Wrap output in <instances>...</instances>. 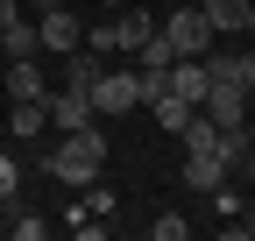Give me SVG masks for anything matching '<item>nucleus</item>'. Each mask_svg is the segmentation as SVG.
I'll list each match as a JSON object with an SVG mask.
<instances>
[{"instance_id":"obj_2","label":"nucleus","mask_w":255,"mask_h":241,"mask_svg":"<svg viewBox=\"0 0 255 241\" xmlns=\"http://www.w3.org/2000/svg\"><path fill=\"white\" fill-rule=\"evenodd\" d=\"M163 43H170L177 57H206L220 36H213V21H206L199 7H177V14H163Z\"/></svg>"},{"instance_id":"obj_3","label":"nucleus","mask_w":255,"mask_h":241,"mask_svg":"<svg viewBox=\"0 0 255 241\" xmlns=\"http://www.w3.org/2000/svg\"><path fill=\"white\" fill-rule=\"evenodd\" d=\"M199 114L213 120V128H248V93H241L234 78H213L206 100H199Z\"/></svg>"},{"instance_id":"obj_21","label":"nucleus","mask_w":255,"mask_h":241,"mask_svg":"<svg viewBox=\"0 0 255 241\" xmlns=\"http://www.w3.org/2000/svg\"><path fill=\"white\" fill-rule=\"evenodd\" d=\"M85 213H100V220H107V213H114V192H107V185H100V177H92V185H85Z\"/></svg>"},{"instance_id":"obj_1","label":"nucleus","mask_w":255,"mask_h":241,"mask_svg":"<svg viewBox=\"0 0 255 241\" xmlns=\"http://www.w3.org/2000/svg\"><path fill=\"white\" fill-rule=\"evenodd\" d=\"M100 163H107V135H100V120H85V128L57 135V149H50V177H57V185H71V192H85L92 177H100Z\"/></svg>"},{"instance_id":"obj_7","label":"nucleus","mask_w":255,"mask_h":241,"mask_svg":"<svg viewBox=\"0 0 255 241\" xmlns=\"http://www.w3.org/2000/svg\"><path fill=\"white\" fill-rule=\"evenodd\" d=\"M43 128H50V93L7 107V135H14V142H43Z\"/></svg>"},{"instance_id":"obj_15","label":"nucleus","mask_w":255,"mask_h":241,"mask_svg":"<svg viewBox=\"0 0 255 241\" xmlns=\"http://www.w3.org/2000/svg\"><path fill=\"white\" fill-rule=\"evenodd\" d=\"M0 57H43V36H36V21H7V50H0Z\"/></svg>"},{"instance_id":"obj_9","label":"nucleus","mask_w":255,"mask_h":241,"mask_svg":"<svg viewBox=\"0 0 255 241\" xmlns=\"http://www.w3.org/2000/svg\"><path fill=\"white\" fill-rule=\"evenodd\" d=\"M206 85H213L206 57H170V93H177V100H191V107H199V100H206Z\"/></svg>"},{"instance_id":"obj_8","label":"nucleus","mask_w":255,"mask_h":241,"mask_svg":"<svg viewBox=\"0 0 255 241\" xmlns=\"http://www.w3.org/2000/svg\"><path fill=\"white\" fill-rule=\"evenodd\" d=\"M0 93H7V100H43V64H36V57H7Z\"/></svg>"},{"instance_id":"obj_11","label":"nucleus","mask_w":255,"mask_h":241,"mask_svg":"<svg viewBox=\"0 0 255 241\" xmlns=\"http://www.w3.org/2000/svg\"><path fill=\"white\" fill-rule=\"evenodd\" d=\"M199 14L213 21V36H248V0H199Z\"/></svg>"},{"instance_id":"obj_18","label":"nucleus","mask_w":255,"mask_h":241,"mask_svg":"<svg viewBox=\"0 0 255 241\" xmlns=\"http://www.w3.org/2000/svg\"><path fill=\"white\" fill-rule=\"evenodd\" d=\"M85 50H92V57L121 50V21H92V28H85Z\"/></svg>"},{"instance_id":"obj_19","label":"nucleus","mask_w":255,"mask_h":241,"mask_svg":"<svg viewBox=\"0 0 255 241\" xmlns=\"http://www.w3.org/2000/svg\"><path fill=\"white\" fill-rule=\"evenodd\" d=\"M149 234H156V241H184V234H191V220H184V213H156V220H149Z\"/></svg>"},{"instance_id":"obj_28","label":"nucleus","mask_w":255,"mask_h":241,"mask_svg":"<svg viewBox=\"0 0 255 241\" xmlns=\"http://www.w3.org/2000/svg\"><path fill=\"white\" fill-rule=\"evenodd\" d=\"M248 234H255V220H248Z\"/></svg>"},{"instance_id":"obj_14","label":"nucleus","mask_w":255,"mask_h":241,"mask_svg":"<svg viewBox=\"0 0 255 241\" xmlns=\"http://www.w3.org/2000/svg\"><path fill=\"white\" fill-rule=\"evenodd\" d=\"M149 114H156V128H163V135H177L199 107H191V100H177V93H156V100H149Z\"/></svg>"},{"instance_id":"obj_24","label":"nucleus","mask_w":255,"mask_h":241,"mask_svg":"<svg viewBox=\"0 0 255 241\" xmlns=\"http://www.w3.org/2000/svg\"><path fill=\"white\" fill-rule=\"evenodd\" d=\"M100 7H114V14H121V7H128V0H100Z\"/></svg>"},{"instance_id":"obj_26","label":"nucleus","mask_w":255,"mask_h":241,"mask_svg":"<svg viewBox=\"0 0 255 241\" xmlns=\"http://www.w3.org/2000/svg\"><path fill=\"white\" fill-rule=\"evenodd\" d=\"M248 120H255V93H248Z\"/></svg>"},{"instance_id":"obj_20","label":"nucleus","mask_w":255,"mask_h":241,"mask_svg":"<svg viewBox=\"0 0 255 241\" xmlns=\"http://www.w3.org/2000/svg\"><path fill=\"white\" fill-rule=\"evenodd\" d=\"M7 199H21V170H14L7 149H0V206H7Z\"/></svg>"},{"instance_id":"obj_25","label":"nucleus","mask_w":255,"mask_h":241,"mask_svg":"<svg viewBox=\"0 0 255 241\" xmlns=\"http://www.w3.org/2000/svg\"><path fill=\"white\" fill-rule=\"evenodd\" d=\"M248 36H255V0H248Z\"/></svg>"},{"instance_id":"obj_10","label":"nucleus","mask_w":255,"mask_h":241,"mask_svg":"<svg viewBox=\"0 0 255 241\" xmlns=\"http://www.w3.org/2000/svg\"><path fill=\"white\" fill-rule=\"evenodd\" d=\"M85 120H92V93H71V85H64V93H50V128H57V135L85 128Z\"/></svg>"},{"instance_id":"obj_17","label":"nucleus","mask_w":255,"mask_h":241,"mask_svg":"<svg viewBox=\"0 0 255 241\" xmlns=\"http://www.w3.org/2000/svg\"><path fill=\"white\" fill-rule=\"evenodd\" d=\"M170 57H177V50L163 43V28H156V36H149V43L135 50V71H170Z\"/></svg>"},{"instance_id":"obj_13","label":"nucleus","mask_w":255,"mask_h":241,"mask_svg":"<svg viewBox=\"0 0 255 241\" xmlns=\"http://www.w3.org/2000/svg\"><path fill=\"white\" fill-rule=\"evenodd\" d=\"M149 36H156V14H142V7H135V0H128V7H121V50H128V57H135V50H142Z\"/></svg>"},{"instance_id":"obj_4","label":"nucleus","mask_w":255,"mask_h":241,"mask_svg":"<svg viewBox=\"0 0 255 241\" xmlns=\"http://www.w3.org/2000/svg\"><path fill=\"white\" fill-rule=\"evenodd\" d=\"M36 36H43V50H50V57H71V50L85 43V21H78L71 7H57V0H50V7L36 14Z\"/></svg>"},{"instance_id":"obj_12","label":"nucleus","mask_w":255,"mask_h":241,"mask_svg":"<svg viewBox=\"0 0 255 241\" xmlns=\"http://www.w3.org/2000/svg\"><path fill=\"white\" fill-rule=\"evenodd\" d=\"M100 71H107V64H100V57H92L85 43L64 57V85H71V93H92V85H100Z\"/></svg>"},{"instance_id":"obj_22","label":"nucleus","mask_w":255,"mask_h":241,"mask_svg":"<svg viewBox=\"0 0 255 241\" xmlns=\"http://www.w3.org/2000/svg\"><path fill=\"white\" fill-rule=\"evenodd\" d=\"M234 85H241V93H255V50H234Z\"/></svg>"},{"instance_id":"obj_23","label":"nucleus","mask_w":255,"mask_h":241,"mask_svg":"<svg viewBox=\"0 0 255 241\" xmlns=\"http://www.w3.org/2000/svg\"><path fill=\"white\" fill-rule=\"evenodd\" d=\"M7 21H21V7H14V0H0V28H7Z\"/></svg>"},{"instance_id":"obj_5","label":"nucleus","mask_w":255,"mask_h":241,"mask_svg":"<svg viewBox=\"0 0 255 241\" xmlns=\"http://www.w3.org/2000/svg\"><path fill=\"white\" fill-rule=\"evenodd\" d=\"M92 107H100V114H135V107H142V78H135V71H100Z\"/></svg>"},{"instance_id":"obj_27","label":"nucleus","mask_w":255,"mask_h":241,"mask_svg":"<svg viewBox=\"0 0 255 241\" xmlns=\"http://www.w3.org/2000/svg\"><path fill=\"white\" fill-rule=\"evenodd\" d=\"M0 50H7V28H0Z\"/></svg>"},{"instance_id":"obj_6","label":"nucleus","mask_w":255,"mask_h":241,"mask_svg":"<svg viewBox=\"0 0 255 241\" xmlns=\"http://www.w3.org/2000/svg\"><path fill=\"white\" fill-rule=\"evenodd\" d=\"M184 192H220L227 185V156H213V149H184Z\"/></svg>"},{"instance_id":"obj_16","label":"nucleus","mask_w":255,"mask_h":241,"mask_svg":"<svg viewBox=\"0 0 255 241\" xmlns=\"http://www.w3.org/2000/svg\"><path fill=\"white\" fill-rule=\"evenodd\" d=\"M7 234H14V241H43V213L21 206V199H7Z\"/></svg>"}]
</instances>
